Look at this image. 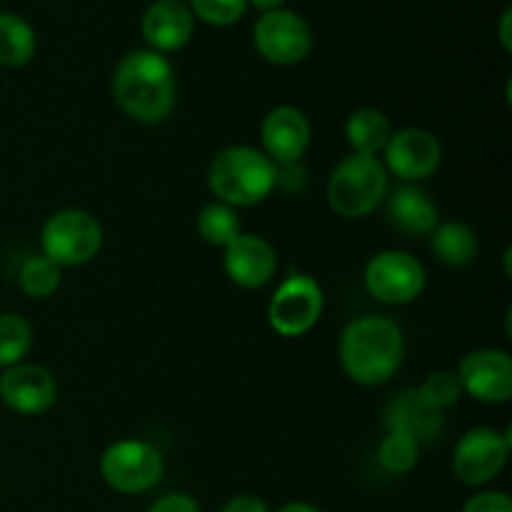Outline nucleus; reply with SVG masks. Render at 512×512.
I'll return each instance as SVG.
<instances>
[{"instance_id":"nucleus-1","label":"nucleus","mask_w":512,"mask_h":512,"mask_svg":"<svg viewBox=\"0 0 512 512\" xmlns=\"http://www.w3.org/2000/svg\"><path fill=\"white\" fill-rule=\"evenodd\" d=\"M113 98L135 123H165L178 98L173 65L155 50H133L115 65Z\"/></svg>"},{"instance_id":"nucleus-2","label":"nucleus","mask_w":512,"mask_h":512,"mask_svg":"<svg viewBox=\"0 0 512 512\" xmlns=\"http://www.w3.org/2000/svg\"><path fill=\"white\" fill-rule=\"evenodd\" d=\"M338 358L345 375L365 388L385 385L405 360V335L385 315H360L340 333Z\"/></svg>"},{"instance_id":"nucleus-3","label":"nucleus","mask_w":512,"mask_h":512,"mask_svg":"<svg viewBox=\"0 0 512 512\" xmlns=\"http://www.w3.org/2000/svg\"><path fill=\"white\" fill-rule=\"evenodd\" d=\"M208 188L230 208H250L275 190V163L253 145H228L210 160Z\"/></svg>"},{"instance_id":"nucleus-4","label":"nucleus","mask_w":512,"mask_h":512,"mask_svg":"<svg viewBox=\"0 0 512 512\" xmlns=\"http://www.w3.org/2000/svg\"><path fill=\"white\" fill-rule=\"evenodd\" d=\"M390 193V175L383 160L355 155L340 160L325 183V200L340 218L358 220L378 210Z\"/></svg>"},{"instance_id":"nucleus-5","label":"nucleus","mask_w":512,"mask_h":512,"mask_svg":"<svg viewBox=\"0 0 512 512\" xmlns=\"http://www.w3.org/2000/svg\"><path fill=\"white\" fill-rule=\"evenodd\" d=\"M103 248V225L90 210L63 208L40 228V250L60 268H80L98 258Z\"/></svg>"},{"instance_id":"nucleus-6","label":"nucleus","mask_w":512,"mask_h":512,"mask_svg":"<svg viewBox=\"0 0 512 512\" xmlns=\"http://www.w3.org/2000/svg\"><path fill=\"white\" fill-rule=\"evenodd\" d=\"M100 478L108 488L123 495H140L153 490L165 475V458L158 445L148 440H115L100 455Z\"/></svg>"},{"instance_id":"nucleus-7","label":"nucleus","mask_w":512,"mask_h":512,"mask_svg":"<svg viewBox=\"0 0 512 512\" xmlns=\"http://www.w3.org/2000/svg\"><path fill=\"white\" fill-rule=\"evenodd\" d=\"M325 293L313 275L290 273L275 288L268 305V323L280 338H300L323 318Z\"/></svg>"},{"instance_id":"nucleus-8","label":"nucleus","mask_w":512,"mask_h":512,"mask_svg":"<svg viewBox=\"0 0 512 512\" xmlns=\"http://www.w3.org/2000/svg\"><path fill=\"white\" fill-rule=\"evenodd\" d=\"M363 283L378 303L408 305L423 295L428 273L415 255L405 250H383L368 260Z\"/></svg>"},{"instance_id":"nucleus-9","label":"nucleus","mask_w":512,"mask_h":512,"mask_svg":"<svg viewBox=\"0 0 512 512\" xmlns=\"http://www.w3.org/2000/svg\"><path fill=\"white\" fill-rule=\"evenodd\" d=\"M510 430L500 433L495 428H470L455 443L453 473L470 488H480L498 478L510 458Z\"/></svg>"},{"instance_id":"nucleus-10","label":"nucleus","mask_w":512,"mask_h":512,"mask_svg":"<svg viewBox=\"0 0 512 512\" xmlns=\"http://www.w3.org/2000/svg\"><path fill=\"white\" fill-rule=\"evenodd\" d=\"M253 43L273 65H298L313 48V30L293 10H268L255 20Z\"/></svg>"},{"instance_id":"nucleus-11","label":"nucleus","mask_w":512,"mask_h":512,"mask_svg":"<svg viewBox=\"0 0 512 512\" xmlns=\"http://www.w3.org/2000/svg\"><path fill=\"white\" fill-rule=\"evenodd\" d=\"M383 165L388 175L403 183H415L430 178L443 163V145L438 135L425 128L393 130L383 153Z\"/></svg>"},{"instance_id":"nucleus-12","label":"nucleus","mask_w":512,"mask_h":512,"mask_svg":"<svg viewBox=\"0 0 512 512\" xmlns=\"http://www.w3.org/2000/svg\"><path fill=\"white\" fill-rule=\"evenodd\" d=\"M463 395L478 403L503 405L512 398V358L498 348H480L460 360L458 370Z\"/></svg>"},{"instance_id":"nucleus-13","label":"nucleus","mask_w":512,"mask_h":512,"mask_svg":"<svg viewBox=\"0 0 512 512\" xmlns=\"http://www.w3.org/2000/svg\"><path fill=\"white\" fill-rule=\"evenodd\" d=\"M0 400L18 415H43L58 400V380L43 365L18 363L0 375Z\"/></svg>"},{"instance_id":"nucleus-14","label":"nucleus","mask_w":512,"mask_h":512,"mask_svg":"<svg viewBox=\"0 0 512 512\" xmlns=\"http://www.w3.org/2000/svg\"><path fill=\"white\" fill-rule=\"evenodd\" d=\"M313 140L308 115L295 105H278L260 123V143L263 153L275 165L300 163Z\"/></svg>"},{"instance_id":"nucleus-15","label":"nucleus","mask_w":512,"mask_h":512,"mask_svg":"<svg viewBox=\"0 0 512 512\" xmlns=\"http://www.w3.org/2000/svg\"><path fill=\"white\" fill-rule=\"evenodd\" d=\"M223 270L233 285L243 290H260L275 278L278 253L265 238L253 233H240L223 250Z\"/></svg>"},{"instance_id":"nucleus-16","label":"nucleus","mask_w":512,"mask_h":512,"mask_svg":"<svg viewBox=\"0 0 512 512\" xmlns=\"http://www.w3.org/2000/svg\"><path fill=\"white\" fill-rule=\"evenodd\" d=\"M195 33V15L183 0H155L143 15V38L148 50L175 53L185 48Z\"/></svg>"},{"instance_id":"nucleus-17","label":"nucleus","mask_w":512,"mask_h":512,"mask_svg":"<svg viewBox=\"0 0 512 512\" xmlns=\"http://www.w3.org/2000/svg\"><path fill=\"white\" fill-rule=\"evenodd\" d=\"M388 223L403 235H430L440 223V208L428 190L415 183H403L385 198Z\"/></svg>"},{"instance_id":"nucleus-18","label":"nucleus","mask_w":512,"mask_h":512,"mask_svg":"<svg viewBox=\"0 0 512 512\" xmlns=\"http://www.w3.org/2000/svg\"><path fill=\"white\" fill-rule=\"evenodd\" d=\"M385 430H398V433L410 435L420 445L433 443L443 435L445 413L428 408L418 398L415 388L403 390V393L390 400L388 410H385Z\"/></svg>"},{"instance_id":"nucleus-19","label":"nucleus","mask_w":512,"mask_h":512,"mask_svg":"<svg viewBox=\"0 0 512 512\" xmlns=\"http://www.w3.org/2000/svg\"><path fill=\"white\" fill-rule=\"evenodd\" d=\"M430 250H433L435 260L445 268H468L475 258H478L480 240L478 233L470 228L468 223L460 220H448V223H438L430 233Z\"/></svg>"},{"instance_id":"nucleus-20","label":"nucleus","mask_w":512,"mask_h":512,"mask_svg":"<svg viewBox=\"0 0 512 512\" xmlns=\"http://www.w3.org/2000/svg\"><path fill=\"white\" fill-rule=\"evenodd\" d=\"M345 143L355 155H373L378 158L393 135V123L378 108H358L345 120Z\"/></svg>"},{"instance_id":"nucleus-21","label":"nucleus","mask_w":512,"mask_h":512,"mask_svg":"<svg viewBox=\"0 0 512 512\" xmlns=\"http://www.w3.org/2000/svg\"><path fill=\"white\" fill-rule=\"evenodd\" d=\"M38 38L28 20L15 13H0V65L23 68L35 58Z\"/></svg>"},{"instance_id":"nucleus-22","label":"nucleus","mask_w":512,"mask_h":512,"mask_svg":"<svg viewBox=\"0 0 512 512\" xmlns=\"http://www.w3.org/2000/svg\"><path fill=\"white\" fill-rule=\"evenodd\" d=\"M240 233H243V225H240L238 210L220 200L208 203L198 213V235L203 238V243L213 245V248L225 250Z\"/></svg>"},{"instance_id":"nucleus-23","label":"nucleus","mask_w":512,"mask_h":512,"mask_svg":"<svg viewBox=\"0 0 512 512\" xmlns=\"http://www.w3.org/2000/svg\"><path fill=\"white\" fill-rule=\"evenodd\" d=\"M60 283H63V268L50 258H45L43 253L30 255L18 270V285L28 298H50L53 293H58Z\"/></svg>"},{"instance_id":"nucleus-24","label":"nucleus","mask_w":512,"mask_h":512,"mask_svg":"<svg viewBox=\"0 0 512 512\" xmlns=\"http://www.w3.org/2000/svg\"><path fill=\"white\" fill-rule=\"evenodd\" d=\"M33 348V325L18 313H0V370L23 363Z\"/></svg>"},{"instance_id":"nucleus-25","label":"nucleus","mask_w":512,"mask_h":512,"mask_svg":"<svg viewBox=\"0 0 512 512\" xmlns=\"http://www.w3.org/2000/svg\"><path fill=\"white\" fill-rule=\"evenodd\" d=\"M420 448L423 445L410 435L398 433V430H385V438L378 445V463L385 473L405 475L418 465Z\"/></svg>"},{"instance_id":"nucleus-26","label":"nucleus","mask_w":512,"mask_h":512,"mask_svg":"<svg viewBox=\"0 0 512 512\" xmlns=\"http://www.w3.org/2000/svg\"><path fill=\"white\" fill-rule=\"evenodd\" d=\"M415 393H418V398L428 408L445 413V410L458 405V400L463 398V385H460L458 375L453 370H435L415 388Z\"/></svg>"},{"instance_id":"nucleus-27","label":"nucleus","mask_w":512,"mask_h":512,"mask_svg":"<svg viewBox=\"0 0 512 512\" xmlns=\"http://www.w3.org/2000/svg\"><path fill=\"white\" fill-rule=\"evenodd\" d=\"M188 8L203 23L228 28L243 18L245 10H248V0H190Z\"/></svg>"},{"instance_id":"nucleus-28","label":"nucleus","mask_w":512,"mask_h":512,"mask_svg":"<svg viewBox=\"0 0 512 512\" xmlns=\"http://www.w3.org/2000/svg\"><path fill=\"white\" fill-rule=\"evenodd\" d=\"M463 512H512V498L500 490H485L463 505Z\"/></svg>"},{"instance_id":"nucleus-29","label":"nucleus","mask_w":512,"mask_h":512,"mask_svg":"<svg viewBox=\"0 0 512 512\" xmlns=\"http://www.w3.org/2000/svg\"><path fill=\"white\" fill-rule=\"evenodd\" d=\"M308 183V170L303 168L300 163H290V165H275V188L283 190H293V193H300Z\"/></svg>"},{"instance_id":"nucleus-30","label":"nucleus","mask_w":512,"mask_h":512,"mask_svg":"<svg viewBox=\"0 0 512 512\" xmlns=\"http://www.w3.org/2000/svg\"><path fill=\"white\" fill-rule=\"evenodd\" d=\"M148 512H200L198 500L188 493H170L155 500Z\"/></svg>"},{"instance_id":"nucleus-31","label":"nucleus","mask_w":512,"mask_h":512,"mask_svg":"<svg viewBox=\"0 0 512 512\" xmlns=\"http://www.w3.org/2000/svg\"><path fill=\"white\" fill-rule=\"evenodd\" d=\"M220 512H270V508L258 495H235L233 500L223 505Z\"/></svg>"},{"instance_id":"nucleus-32","label":"nucleus","mask_w":512,"mask_h":512,"mask_svg":"<svg viewBox=\"0 0 512 512\" xmlns=\"http://www.w3.org/2000/svg\"><path fill=\"white\" fill-rule=\"evenodd\" d=\"M512 10L505 8L503 10V18H500V43H503L505 53H510L512 50Z\"/></svg>"},{"instance_id":"nucleus-33","label":"nucleus","mask_w":512,"mask_h":512,"mask_svg":"<svg viewBox=\"0 0 512 512\" xmlns=\"http://www.w3.org/2000/svg\"><path fill=\"white\" fill-rule=\"evenodd\" d=\"M278 512H323V510L315 508V505H310V503H288V505H283Z\"/></svg>"},{"instance_id":"nucleus-34","label":"nucleus","mask_w":512,"mask_h":512,"mask_svg":"<svg viewBox=\"0 0 512 512\" xmlns=\"http://www.w3.org/2000/svg\"><path fill=\"white\" fill-rule=\"evenodd\" d=\"M250 3H253L258 10H263V13H268V10H278L285 0H248V5Z\"/></svg>"}]
</instances>
